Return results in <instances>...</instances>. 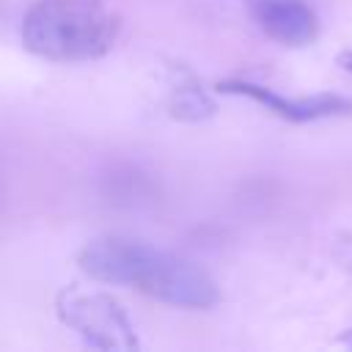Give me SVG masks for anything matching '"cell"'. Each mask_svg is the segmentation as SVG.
<instances>
[{
  "label": "cell",
  "mask_w": 352,
  "mask_h": 352,
  "mask_svg": "<svg viewBox=\"0 0 352 352\" xmlns=\"http://www.w3.org/2000/svg\"><path fill=\"white\" fill-rule=\"evenodd\" d=\"M77 264L99 283L135 286L176 308H209L217 302V286L198 264L138 239L99 236L80 250Z\"/></svg>",
  "instance_id": "cell-1"
},
{
  "label": "cell",
  "mask_w": 352,
  "mask_h": 352,
  "mask_svg": "<svg viewBox=\"0 0 352 352\" xmlns=\"http://www.w3.org/2000/svg\"><path fill=\"white\" fill-rule=\"evenodd\" d=\"M121 30L104 0H33L22 16V44L47 60H96Z\"/></svg>",
  "instance_id": "cell-2"
},
{
  "label": "cell",
  "mask_w": 352,
  "mask_h": 352,
  "mask_svg": "<svg viewBox=\"0 0 352 352\" xmlns=\"http://www.w3.org/2000/svg\"><path fill=\"white\" fill-rule=\"evenodd\" d=\"M58 319L99 349H138V333L121 302L104 292L69 286L55 297Z\"/></svg>",
  "instance_id": "cell-3"
},
{
  "label": "cell",
  "mask_w": 352,
  "mask_h": 352,
  "mask_svg": "<svg viewBox=\"0 0 352 352\" xmlns=\"http://www.w3.org/2000/svg\"><path fill=\"white\" fill-rule=\"evenodd\" d=\"M220 94L245 96L261 104L267 113L292 121V124H311L322 118H338L352 113V99L341 94H311V96H283L270 85H258L250 80H220L214 85Z\"/></svg>",
  "instance_id": "cell-4"
},
{
  "label": "cell",
  "mask_w": 352,
  "mask_h": 352,
  "mask_svg": "<svg viewBox=\"0 0 352 352\" xmlns=\"http://www.w3.org/2000/svg\"><path fill=\"white\" fill-rule=\"evenodd\" d=\"M258 30L283 47H305L319 36V16L308 0H248Z\"/></svg>",
  "instance_id": "cell-5"
},
{
  "label": "cell",
  "mask_w": 352,
  "mask_h": 352,
  "mask_svg": "<svg viewBox=\"0 0 352 352\" xmlns=\"http://www.w3.org/2000/svg\"><path fill=\"white\" fill-rule=\"evenodd\" d=\"M336 63H338L344 72H352V50H344V52H338Z\"/></svg>",
  "instance_id": "cell-6"
},
{
  "label": "cell",
  "mask_w": 352,
  "mask_h": 352,
  "mask_svg": "<svg viewBox=\"0 0 352 352\" xmlns=\"http://www.w3.org/2000/svg\"><path fill=\"white\" fill-rule=\"evenodd\" d=\"M341 341H344V344H349V346H352V327H349V330H346V333H344V336H341Z\"/></svg>",
  "instance_id": "cell-7"
}]
</instances>
